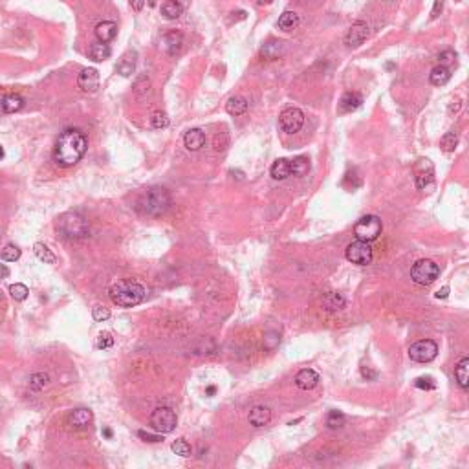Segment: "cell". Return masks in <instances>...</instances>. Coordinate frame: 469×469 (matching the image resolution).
Segmentation results:
<instances>
[{
    "mask_svg": "<svg viewBox=\"0 0 469 469\" xmlns=\"http://www.w3.org/2000/svg\"><path fill=\"white\" fill-rule=\"evenodd\" d=\"M88 149L86 136L77 129H66L61 132L53 147V159L61 167H71L84 156Z\"/></svg>",
    "mask_w": 469,
    "mask_h": 469,
    "instance_id": "cell-1",
    "label": "cell"
},
{
    "mask_svg": "<svg viewBox=\"0 0 469 469\" xmlns=\"http://www.w3.org/2000/svg\"><path fill=\"white\" fill-rule=\"evenodd\" d=\"M169 207H171V193L159 185L145 189L136 202V209L147 217H161Z\"/></svg>",
    "mask_w": 469,
    "mask_h": 469,
    "instance_id": "cell-2",
    "label": "cell"
},
{
    "mask_svg": "<svg viewBox=\"0 0 469 469\" xmlns=\"http://www.w3.org/2000/svg\"><path fill=\"white\" fill-rule=\"evenodd\" d=\"M109 295L114 304L121 306V308H132L145 301L147 290L141 282L134 281V279H125V281L116 282L110 288Z\"/></svg>",
    "mask_w": 469,
    "mask_h": 469,
    "instance_id": "cell-3",
    "label": "cell"
},
{
    "mask_svg": "<svg viewBox=\"0 0 469 469\" xmlns=\"http://www.w3.org/2000/svg\"><path fill=\"white\" fill-rule=\"evenodd\" d=\"M57 229L68 239H83L88 234V222L79 213H64L59 218Z\"/></svg>",
    "mask_w": 469,
    "mask_h": 469,
    "instance_id": "cell-4",
    "label": "cell"
},
{
    "mask_svg": "<svg viewBox=\"0 0 469 469\" xmlns=\"http://www.w3.org/2000/svg\"><path fill=\"white\" fill-rule=\"evenodd\" d=\"M383 229V224H381L380 217L376 214H367V217H361L359 220L354 226V234H356L357 240H363V242H374L381 234Z\"/></svg>",
    "mask_w": 469,
    "mask_h": 469,
    "instance_id": "cell-5",
    "label": "cell"
},
{
    "mask_svg": "<svg viewBox=\"0 0 469 469\" xmlns=\"http://www.w3.org/2000/svg\"><path fill=\"white\" fill-rule=\"evenodd\" d=\"M149 423H151L152 431L159 432V435H169L176 429L178 416L171 407H158V409L152 410Z\"/></svg>",
    "mask_w": 469,
    "mask_h": 469,
    "instance_id": "cell-6",
    "label": "cell"
},
{
    "mask_svg": "<svg viewBox=\"0 0 469 469\" xmlns=\"http://www.w3.org/2000/svg\"><path fill=\"white\" fill-rule=\"evenodd\" d=\"M440 268L438 264L432 262L429 259H422L418 262H414V266L410 268V279L420 286H429L438 279Z\"/></svg>",
    "mask_w": 469,
    "mask_h": 469,
    "instance_id": "cell-7",
    "label": "cell"
},
{
    "mask_svg": "<svg viewBox=\"0 0 469 469\" xmlns=\"http://www.w3.org/2000/svg\"><path fill=\"white\" fill-rule=\"evenodd\" d=\"M345 257H347L348 262L357 264V266H367V264L372 262V247L369 242H363V240H356V242H350L345 249Z\"/></svg>",
    "mask_w": 469,
    "mask_h": 469,
    "instance_id": "cell-8",
    "label": "cell"
},
{
    "mask_svg": "<svg viewBox=\"0 0 469 469\" xmlns=\"http://www.w3.org/2000/svg\"><path fill=\"white\" fill-rule=\"evenodd\" d=\"M438 356V345L431 339L416 341L409 347V357L416 363H429Z\"/></svg>",
    "mask_w": 469,
    "mask_h": 469,
    "instance_id": "cell-9",
    "label": "cell"
},
{
    "mask_svg": "<svg viewBox=\"0 0 469 469\" xmlns=\"http://www.w3.org/2000/svg\"><path fill=\"white\" fill-rule=\"evenodd\" d=\"M279 123H281V129L284 130L286 134H297L299 130L302 129V125H304V114L299 109H295V106H292V109L282 110Z\"/></svg>",
    "mask_w": 469,
    "mask_h": 469,
    "instance_id": "cell-10",
    "label": "cell"
},
{
    "mask_svg": "<svg viewBox=\"0 0 469 469\" xmlns=\"http://www.w3.org/2000/svg\"><path fill=\"white\" fill-rule=\"evenodd\" d=\"M367 37H369V26H367V22L357 21L350 26V29L345 35V44L348 48H357L363 44Z\"/></svg>",
    "mask_w": 469,
    "mask_h": 469,
    "instance_id": "cell-11",
    "label": "cell"
},
{
    "mask_svg": "<svg viewBox=\"0 0 469 469\" xmlns=\"http://www.w3.org/2000/svg\"><path fill=\"white\" fill-rule=\"evenodd\" d=\"M161 48H164L167 55L176 57V55L182 51V48H184V35H182L180 31H176V29L167 31V33L161 37Z\"/></svg>",
    "mask_w": 469,
    "mask_h": 469,
    "instance_id": "cell-12",
    "label": "cell"
},
{
    "mask_svg": "<svg viewBox=\"0 0 469 469\" xmlns=\"http://www.w3.org/2000/svg\"><path fill=\"white\" fill-rule=\"evenodd\" d=\"M432 178H435V169L429 159H420L418 165H416V187L418 189H425L432 184Z\"/></svg>",
    "mask_w": 469,
    "mask_h": 469,
    "instance_id": "cell-13",
    "label": "cell"
},
{
    "mask_svg": "<svg viewBox=\"0 0 469 469\" xmlns=\"http://www.w3.org/2000/svg\"><path fill=\"white\" fill-rule=\"evenodd\" d=\"M77 84L83 92H96L99 88V71L96 68H84L77 77Z\"/></svg>",
    "mask_w": 469,
    "mask_h": 469,
    "instance_id": "cell-14",
    "label": "cell"
},
{
    "mask_svg": "<svg viewBox=\"0 0 469 469\" xmlns=\"http://www.w3.org/2000/svg\"><path fill=\"white\" fill-rule=\"evenodd\" d=\"M92 420H94L92 410L84 409V407L71 410V414L68 416V423H70L74 429H84V427H88V425L92 423Z\"/></svg>",
    "mask_w": 469,
    "mask_h": 469,
    "instance_id": "cell-15",
    "label": "cell"
},
{
    "mask_svg": "<svg viewBox=\"0 0 469 469\" xmlns=\"http://www.w3.org/2000/svg\"><path fill=\"white\" fill-rule=\"evenodd\" d=\"M184 145H185V149H187V151H191V152L200 151L202 147L205 145V134L202 132L200 129L187 130V132H185V136H184Z\"/></svg>",
    "mask_w": 469,
    "mask_h": 469,
    "instance_id": "cell-16",
    "label": "cell"
},
{
    "mask_svg": "<svg viewBox=\"0 0 469 469\" xmlns=\"http://www.w3.org/2000/svg\"><path fill=\"white\" fill-rule=\"evenodd\" d=\"M247 420H249V423H251L253 427H264V425H268L269 420H272V410L264 405H257L249 410Z\"/></svg>",
    "mask_w": 469,
    "mask_h": 469,
    "instance_id": "cell-17",
    "label": "cell"
},
{
    "mask_svg": "<svg viewBox=\"0 0 469 469\" xmlns=\"http://www.w3.org/2000/svg\"><path fill=\"white\" fill-rule=\"evenodd\" d=\"M319 381V374L312 369H302L301 372L295 376V385L301 390H312Z\"/></svg>",
    "mask_w": 469,
    "mask_h": 469,
    "instance_id": "cell-18",
    "label": "cell"
},
{
    "mask_svg": "<svg viewBox=\"0 0 469 469\" xmlns=\"http://www.w3.org/2000/svg\"><path fill=\"white\" fill-rule=\"evenodd\" d=\"M117 35V26L112 21H103L96 26V37L99 42H110Z\"/></svg>",
    "mask_w": 469,
    "mask_h": 469,
    "instance_id": "cell-19",
    "label": "cell"
},
{
    "mask_svg": "<svg viewBox=\"0 0 469 469\" xmlns=\"http://www.w3.org/2000/svg\"><path fill=\"white\" fill-rule=\"evenodd\" d=\"M361 103H363V97H361L359 94L347 92V94H343V97H341V101H339V112L341 114L354 112V110L359 109Z\"/></svg>",
    "mask_w": 469,
    "mask_h": 469,
    "instance_id": "cell-20",
    "label": "cell"
},
{
    "mask_svg": "<svg viewBox=\"0 0 469 469\" xmlns=\"http://www.w3.org/2000/svg\"><path fill=\"white\" fill-rule=\"evenodd\" d=\"M22 106H24V99L19 94H4V97L0 101V109L4 110L6 114L19 112Z\"/></svg>",
    "mask_w": 469,
    "mask_h": 469,
    "instance_id": "cell-21",
    "label": "cell"
},
{
    "mask_svg": "<svg viewBox=\"0 0 469 469\" xmlns=\"http://www.w3.org/2000/svg\"><path fill=\"white\" fill-rule=\"evenodd\" d=\"M284 53V44L281 41H269L260 48V55L268 61H275Z\"/></svg>",
    "mask_w": 469,
    "mask_h": 469,
    "instance_id": "cell-22",
    "label": "cell"
},
{
    "mask_svg": "<svg viewBox=\"0 0 469 469\" xmlns=\"http://www.w3.org/2000/svg\"><path fill=\"white\" fill-rule=\"evenodd\" d=\"M449 79H451V71H449V68L444 66V64L435 66L431 70V74H429V83H431L432 86H444Z\"/></svg>",
    "mask_w": 469,
    "mask_h": 469,
    "instance_id": "cell-23",
    "label": "cell"
},
{
    "mask_svg": "<svg viewBox=\"0 0 469 469\" xmlns=\"http://www.w3.org/2000/svg\"><path fill=\"white\" fill-rule=\"evenodd\" d=\"M455 377H457L458 385L462 389H467L469 387V357H462L458 361V365L455 367Z\"/></svg>",
    "mask_w": 469,
    "mask_h": 469,
    "instance_id": "cell-24",
    "label": "cell"
},
{
    "mask_svg": "<svg viewBox=\"0 0 469 469\" xmlns=\"http://www.w3.org/2000/svg\"><path fill=\"white\" fill-rule=\"evenodd\" d=\"M226 110H227V114H231V116H242V114H246V110H247V101L244 99L242 96H233L227 99Z\"/></svg>",
    "mask_w": 469,
    "mask_h": 469,
    "instance_id": "cell-25",
    "label": "cell"
},
{
    "mask_svg": "<svg viewBox=\"0 0 469 469\" xmlns=\"http://www.w3.org/2000/svg\"><path fill=\"white\" fill-rule=\"evenodd\" d=\"M134 70H136V53L134 51H129V53L123 55L119 64H117V71H119L123 77H129L134 74Z\"/></svg>",
    "mask_w": 469,
    "mask_h": 469,
    "instance_id": "cell-26",
    "label": "cell"
},
{
    "mask_svg": "<svg viewBox=\"0 0 469 469\" xmlns=\"http://www.w3.org/2000/svg\"><path fill=\"white\" fill-rule=\"evenodd\" d=\"M182 11H184V8L178 0H165L161 4V15L169 21H176L182 15Z\"/></svg>",
    "mask_w": 469,
    "mask_h": 469,
    "instance_id": "cell-27",
    "label": "cell"
},
{
    "mask_svg": "<svg viewBox=\"0 0 469 469\" xmlns=\"http://www.w3.org/2000/svg\"><path fill=\"white\" fill-rule=\"evenodd\" d=\"M269 172H272V178L273 180H286L292 172H290V161L288 159H277L275 164L272 165V169H269Z\"/></svg>",
    "mask_w": 469,
    "mask_h": 469,
    "instance_id": "cell-28",
    "label": "cell"
},
{
    "mask_svg": "<svg viewBox=\"0 0 469 469\" xmlns=\"http://www.w3.org/2000/svg\"><path fill=\"white\" fill-rule=\"evenodd\" d=\"M110 55H112V51H110L106 42H96V44L90 46V57H92L96 63H103V61H106V59L110 57Z\"/></svg>",
    "mask_w": 469,
    "mask_h": 469,
    "instance_id": "cell-29",
    "label": "cell"
},
{
    "mask_svg": "<svg viewBox=\"0 0 469 469\" xmlns=\"http://www.w3.org/2000/svg\"><path fill=\"white\" fill-rule=\"evenodd\" d=\"M310 171V159L304 158V156H297L290 161V172L295 176H304L306 172Z\"/></svg>",
    "mask_w": 469,
    "mask_h": 469,
    "instance_id": "cell-30",
    "label": "cell"
},
{
    "mask_svg": "<svg viewBox=\"0 0 469 469\" xmlns=\"http://www.w3.org/2000/svg\"><path fill=\"white\" fill-rule=\"evenodd\" d=\"M277 26L281 29H284V31H290V29H295L299 26V15L295 11H284L279 17V22H277Z\"/></svg>",
    "mask_w": 469,
    "mask_h": 469,
    "instance_id": "cell-31",
    "label": "cell"
},
{
    "mask_svg": "<svg viewBox=\"0 0 469 469\" xmlns=\"http://www.w3.org/2000/svg\"><path fill=\"white\" fill-rule=\"evenodd\" d=\"M33 253H35V257H37L39 260H42L44 264H55V260H57V257L51 253L50 247H48L46 244H42V242L35 244V246H33Z\"/></svg>",
    "mask_w": 469,
    "mask_h": 469,
    "instance_id": "cell-32",
    "label": "cell"
},
{
    "mask_svg": "<svg viewBox=\"0 0 469 469\" xmlns=\"http://www.w3.org/2000/svg\"><path fill=\"white\" fill-rule=\"evenodd\" d=\"M322 306L327 308V310H341L345 306V299L343 295H339V293H327L324 297H322Z\"/></svg>",
    "mask_w": 469,
    "mask_h": 469,
    "instance_id": "cell-33",
    "label": "cell"
},
{
    "mask_svg": "<svg viewBox=\"0 0 469 469\" xmlns=\"http://www.w3.org/2000/svg\"><path fill=\"white\" fill-rule=\"evenodd\" d=\"M22 255L21 247L15 246V244H8V246H4V249H2V253H0V259L4 260V262H15V260H19Z\"/></svg>",
    "mask_w": 469,
    "mask_h": 469,
    "instance_id": "cell-34",
    "label": "cell"
},
{
    "mask_svg": "<svg viewBox=\"0 0 469 469\" xmlns=\"http://www.w3.org/2000/svg\"><path fill=\"white\" fill-rule=\"evenodd\" d=\"M347 422V416L341 410H330L327 416V425L330 429H341Z\"/></svg>",
    "mask_w": 469,
    "mask_h": 469,
    "instance_id": "cell-35",
    "label": "cell"
},
{
    "mask_svg": "<svg viewBox=\"0 0 469 469\" xmlns=\"http://www.w3.org/2000/svg\"><path fill=\"white\" fill-rule=\"evenodd\" d=\"M9 295H11L15 301H26L28 299V295H29V290H28V286L26 284H21V282H15V284H11L9 286Z\"/></svg>",
    "mask_w": 469,
    "mask_h": 469,
    "instance_id": "cell-36",
    "label": "cell"
},
{
    "mask_svg": "<svg viewBox=\"0 0 469 469\" xmlns=\"http://www.w3.org/2000/svg\"><path fill=\"white\" fill-rule=\"evenodd\" d=\"M171 449H172L174 455H178V457H184V458L191 457V445H189L184 438L174 440V442L171 444Z\"/></svg>",
    "mask_w": 469,
    "mask_h": 469,
    "instance_id": "cell-37",
    "label": "cell"
},
{
    "mask_svg": "<svg viewBox=\"0 0 469 469\" xmlns=\"http://www.w3.org/2000/svg\"><path fill=\"white\" fill-rule=\"evenodd\" d=\"M457 145H458L457 132H447V134H444L442 139H440V147H442V151H445V152L455 151V147Z\"/></svg>",
    "mask_w": 469,
    "mask_h": 469,
    "instance_id": "cell-38",
    "label": "cell"
},
{
    "mask_svg": "<svg viewBox=\"0 0 469 469\" xmlns=\"http://www.w3.org/2000/svg\"><path fill=\"white\" fill-rule=\"evenodd\" d=\"M48 381H50L48 374H44V372L33 374V376L29 377V387L33 390H42L44 387H48Z\"/></svg>",
    "mask_w": 469,
    "mask_h": 469,
    "instance_id": "cell-39",
    "label": "cell"
},
{
    "mask_svg": "<svg viewBox=\"0 0 469 469\" xmlns=\"http://www.w3.org/2000/svg\"><path fill=\"white\" fill-rule=\"evenodd\" d=\"M151 125L154 127V129H165V127L169 125V117L165 112H159V110H156L154 114H152L151 117Z\"/></svg>",
    "mask_w": 469,
    "mask_h": 469,
    "instance_id": "cell-40",
    "label": "cell"
},
{
    "mask_svg": "<svg viewBox=\"0 0 469 469\" xmlns=\"http://www.w3.org/2000/svg\"><path fill=\"white\" fill-rule=\"evenodd\" d=\"M92 317H94V321H97V322H103V321H106V319L110 317V310L109 308H105V306H94L92 308Z\"/></svg>",
    "mask_w": 469,
    "mask_h": 469,
    "instance_id": "cell-41",
    "label": "cell"
},
{
    "mask_svg": "<svg viewBox=\"0 0 469 469\" xmlns=\"http://www.w3.org/2000/svg\"><path fill=\"white\" fill-rule=\"evenodd\" d=\"M112 347H114L112 334H109V332H103V334H99V337H97V348H101V350H106V348H112Z\"/></svg>",
    "mask_w": 469,
    "mask_h": 469,
    "instance_id": "cell-42",
    "label": "cell"
},
{
    "mask_svg": "<svg viewBox=\"0 0 469 469\" xmlns=\"http://www.w3.org/2000/svg\"><path fill=\"white\" fill-rule=\"evenodd\" d=\"M134 88H136V94H139V96H145V94L151 92V81L147 79V77H139Z\"/></svg>",
    "mask_w": 469,
    "mask_h": 469,
    "instance_id": "cell-43",
    "label": "cell"
},
{
    "mask_svg": "<svg viewBox=\"0 0 469 469\" xmlns=\"http://www.w3.org/2000/svg\"><path fill=\"white\" fill-rule=\"evenodd\" d=\"M138 436L139 438H143L145 442H164V435H159V432H156V435H152V432H147V431H138Z\"/></svg>",
    "mask_w": 469,
    "mask_h": 469,
    "instance_id": "cell-44",
    "label": "cell"
},
{
    "mask_svg": "<svg viewBox=\"0 0 469 469\" xmlns=\"http://www.w3.org/2000/svg\"><path fill=\"white\" fill-rule=\"evenodd\" d=\"M414 385L418 387V389H435V383H432V377H418V380L414 381Z\"/></svg>",
    "mask_w": 469,
    "mask_h": 469,
    "instance_id": "cell-45",
    "label": "cell"
},
{
    "mask_svg": "<svg viewBox=\"0 0 469 469\" xmlns=\"http://www.w3.org/2000/svg\"><path fill=\"white\" fill-rule=\"evenodd\" d=\"M438 59H440V64H447V63H451V61H455L457 59V53L455 51H451V50H445V51H442V53L438 55Z\"/></svg>",
    "mask_w": 469,
    "mask_h": 469,
    "instance_id": "cell-46",
    "label": "cell"
},
{
    "mask_svg": "<svg viewBox=\"0 0 469 469\" xmlns=\"http://www.w3.org/2000/svg\"><path fill=\"white\" fill-rule=\"evenodd\" d=\"M442 8H444V0H436L435 6H432V11H431V19H438V15L442 13Z\"/></svg>",
    "mask_w": 469,
    "mask_h": 469,
    "instance_id": "cell-47",
    "label": "cell"
},
{
    "mask_svg": "<svg viewBox=\"0 0 469 469\" xmlns=\"http://www.w3.org/2000/svg\"><path fill=\"white\" fill-rule=\"evenodd\" d=\"M361 374H363V377H367V380H376L377 374L374 372V370H370L369 367H361Z\"/></svg>",
    "mask_w": 469,
    "mask_h": 469,
    "instance_id": "cell-48",
    "label": "cell"
},
{
    "mask_svg": "<svg viewBox=\"0 0 469 469\" xmlns=\"http://www.w3.org/2000/svg\"><path fill=\"white\" fill-rule=\"evenodd\" d=\"M130 6L134 11H141L143 6H145V0H130Z\"/></svg>",
    "mask_w": 469,
    "mask_h": 469,
    "instance_id": "cell-49",
    "label": "cell"
},
{
    "mask_svg": "<svg viewBox=\"0 0 469 469\" xmlns=\"http://www.w3.org/2000/svg\"><path fill=\"white\" fill-rule=\"evenodd\" d=\"M447 295H449V288H447V286H444L442 290H438V292H436V297H438V299H445Z\"/></svg>",
    "mask_w": 469,
    "mask_h": 469,
    "instance_id": "cell-50",
    "label": "cell"
},
{
    "mask_svg": "<svg viewBox=\"0 0 469 469\" xmlns=\"http://www.w3.org/2000/svg\"><path fill=\"white\" fill-rule=\"evenodd\" d=\"M103 436H105V438H109V440L112 438V429H110V427H105V429H103Z\"/></svg>",
    "mask_w": 469,
    "mask_h": 469,
    "instance_id": "cell-51",
    "label": "cell"
},
{
    "mask_svg": "<svg viewBox=\"0 0 469 469\" xmlns=\"http://www.w3.org/2000/svg\"><path fill=\"white\" fill-rule=\"evenodd\" d=\"M205 392L209 394V396H213V394L217 392V387H213V385H211V387H207V390H205Z\"/></svg>",
    "mask_w": 469,
    "mask_h": 469,
    "instance_id": "cell-52",
    "label": "cell"
},
{
    "mask_svg": "<svg viewBox=\"0 0 469 469\" xmlns=\"http://www.w3.org/2000/svg\"><path fill=\"white\" fill-rule=\"evenodd\" d=\"M273 0H259V6H269Z\"/></svg>",
    "mask_w": 469,
    "mask_h": 469,
    "instance_id": "cell-53",
    "label": "cell"
},
{
    "mask_svg": "<svg viewBox=\"0 0 469 469\" xmlns=\"http://www.w3.org/2000/svg\"><path fill=\"white\" fill-rule=\"evenodd\" d=\"M2 158H4V149L0 147V159H2Z\"/></svg>",
    "mask_w": 469,
    "mask_h": 469,
    "instance_id": "cell-54",
    "label": "cell"
},
{
    "mask_svg": "<svg viewBox=\"0 0 469 469\" xmlns=\"http://www.w3.org/2000/svg\"><path fill=\"white\" fill-rule=\"evenodd\" d=\"M149 6H154V0H149Z\"/></svg>",
    "mask_w": 469,
    "mask_h": 469,
    "instance_id": "cell-55",
    "label": "cell"
},
{
    "mask_svg": "<svg viewBox=\"0 0 469 469\" xmlns=\"http://www.w3.org/2000/svg\"><path fill=\"white\" fill-rule=\"evenodd\" d=\"M2 97H4V94H2V90H0V101H2Z\"/></svg>",
    "mask_w": 469,
    "mask_h": 469,
    "instance_id": "cell-56",
    "label": "cell"
},
{
    "mask_svg": "<svg viewBox=\"0 0 469 469\" xmlns=\"http://www.w3.org/2000/svg\"><path fill=\"white\" fill-rule=\"evenodd\" d=\"M0 304H2V295H0Z\"/></svg>",
    "mask_w": 469,
    "mask_h": 469,
    "instance_id": "cell-57",
    "label": "cell"
}]
</instances>
